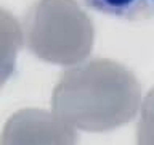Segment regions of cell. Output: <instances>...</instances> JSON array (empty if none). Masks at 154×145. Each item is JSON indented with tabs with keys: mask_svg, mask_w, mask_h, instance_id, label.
I'll return each instance as SVG.
<instances>
[{
	"mask_svg": "<svg viewBox=\"0 0 154 145\" xmlns=\"http://www.w3.org/2000/svg\"><path fill=\"white\" fill-rule=\"evenodd\" d=\"M141 89L127 68L93 60L61 76L51 95V113L74 129L109 132L133 119Z\"/></svg>",
	"mask_w": 154,
	"mask_h": 145,
	"instance_id": "obj_1",
	"label": "cell"
},
{
	"mask_svg": "<svg viewBox=\"0 0 154 145\" xmlns=\"http://www.w3.org/2000/svg\"><path fill=\"white\" fill-rule=\"evenodd\" d=\"M2 145H77V134L53 113L24 108L7 121Z\"/></svg>",
	"mask_w": 154,
	"mask_h": 145,
	"instance_id": "obj_3",
	"label": "cell"
},
{
	"mask_svg": "<svg viewBox=\"0 0 154 145\" xmlns=\"http://www.w3.org/2000/svg\"><path fill=\"white\" fill-rule=\"evenodd\" d=\"M84 2L100 13L128 21H140L154 16V0H84Z\"/></svg>",
	"mask_w": 154,
	"mask_h": 145,
	"instance_id": "obj_4",
	"label": "cell"
},
{
	"mask_svg": "<svg viewBox=\"0 0 154 145\" xmlns=\"http://www.w3.org/2000/svg\"><path fill=\"white\" fill-rule=\"evenodd\" d=\"M137 145H154V87L141 105L137 127Z\"/></svg>",
	"mask_w": 154,
	"mask_h": 145,
	"instance_id": "obj_5",
	"label": "cell"
},
{
	"mask_svg": "<svg viewBox=\"0 0 154 145\" xmlns=\"http://www.w3.org/2000/svg\"><path fill=\"white\" fill-rule=\"evenodd\" d=\"M27 44L38 58L74 65L90 53L93 27L74 0H40L27 16Z\"/></svg>",
	"mask_w": 154,
	"mask_h": 145,
	"instance_id": "obj_2",
	"label": "cell"
}]
</instances>
